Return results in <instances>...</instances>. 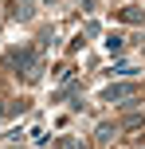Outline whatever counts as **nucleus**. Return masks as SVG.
<instances>
[{
    "label": "nucleus",
    "mask_w": 145,
    "mask_h": 149,
    "mask_svg": "<svg viewBox=\"0 0 145 149\" xmlns=\"http://www.w3.org/2000/svg\"><path fill=\"white\" fill-rule=\"evenodd\" d=\"M137 94H141L137 82H110L102 90V102H137Z\"/></svg>",
    "instance_id": "obj_1"
},
{
    "label": "nucleus",
    "mask_w": 145,
    "mask_h": 149,
    "mask_svg": "<svg viewBox=\"0 0 145 149\" xmlns=\"http://www.w3.org/2000/svg\"><path fill=\"white\" fill-rule=\"evenodd\" d=\"M31 12H35V8H31V0H16V4H12V20H28Z\"/></svg>",
    "instance_id": "obj_2"
},
{
    "label": "nucleus",
    "mask_w": 145,
    "mask_h": 149,
    "mask_svg": "<svg viewBox=\"0 0 145 149\" xmlns=\"http://www.w3.org/2000/svg\"><path fill=\"white\" fill-rule=\"evenodd\" d=\"M118 16H122L126 24H141V20H145V16H141V8H122Z\"/></svg>",
    "instance_id": "obj_3"
},
{
    "label": "nucleus",
    "mask_w": 145,
    "mask_h": 149,
    "mask_svg": "<svg viewBox=\"0 0 145 149\" xmlns=\"http://www.w3.org/2000/svg\"><path fill=\"white\" fill-rule=\"evenodd\" d=\"M122 47H126V39H122V36H106V51H110V55H118Z\"/></svg>",
    "instance_id": "obj_4"
},
{
    "label": "nucleus",
    "mask_w": 145,
    "mask_h": 149,
    "mask_svg": "<svg viewBox=\"0 0 145 149\" xmlns=\"http://www.w3.org/2000/svg\"><path fill=\"white\" fill-rule=\"evenodd\" d=\"M98 137H102V141H110V137H114V126H110V122H102V126H98Z\"/></svg>",
    "instance_id": "obj_5"
},
{
    "label": "nucleus",
    "mask_w": 145,
    "mask_h": 149,
    "mask_svg": "<svg viewBox=\"0 0 145 149\" xmlns=\"http://www.w3.org/2000/svg\"><path fill=\"white\" fill-rule=\"evenodd\" d=\"M63 149H83V141H78V137H67V141H63Z\"/></svg>",
    "instance_id": "obj_6"
}]
</instances>
